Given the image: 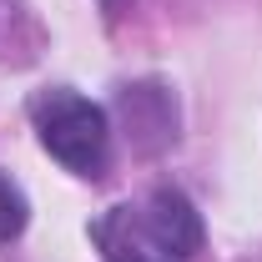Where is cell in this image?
<instances>
[{"instance_id":"cell-3","label":"cell","mask_w":262,"mask_h":262,"mask_svg":"<svg viewBox=\"0 0 262 262\" xmlns=\"http://www.w3.org/2000/svg\"><path fill=\"white\" fill-rule=\"evenodd\" d=\"M121 116H126L141 151H162V146L177 141V106H171V91L157 86V81L121 86Z\"/></svg>"},{"instance_id":"cell-4","label":"cell","mask_w":262,"mask_h":262,"mask_svg":"<svg viewBox=\"0 0 262 262\" xmlns=\"http://www.w3.org/2000/svg\"><path fill=\"white\" fill-rule=\"evenodd\" d=\"M20 227H26V196H20V187L0 171V247H5L10 237H20Z\"/></svg>"},{"instance_id":"cell-1","label":"cell","mask_w":262,"mask_h":262,"mask_svg":"<svg viewBox=\"0 0 262 262\" xmlns=\"http://www.w3.org/2000/svg\"><path fill=\"white\" fill-rule=\"evenodd\" d=\"M91 237L101 262H192L202 252V217L177 187H157L136 207H111Z\"/></svg>"},{"instance_id":"cell-2","label":"cell","mask_w":262,"mask_h":262,"mask_svg":"<svg viewBox=\"0 0 262 262\" xmlns=\"http://www.w3.org/2000/svg\"><path fill=\"white\" fill-rule=\"evenodd\" d=\"M31 126L40 136V146L76 177H106L111 162V126H106V111L96 101H86L71 86H46L31 96Z\"/></svg>"}]
</instances>
